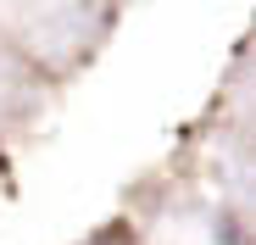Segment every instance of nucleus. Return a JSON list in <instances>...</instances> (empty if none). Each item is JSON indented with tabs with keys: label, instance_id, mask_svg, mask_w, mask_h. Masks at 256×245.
I'll return each instance as SVG.
<instances>
[]
</instances>
